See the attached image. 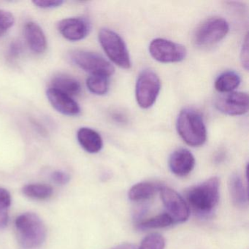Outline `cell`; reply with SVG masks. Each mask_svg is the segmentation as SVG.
I'll list each match as a JSON object with an SVG mask.
<instances>
[{"instance_id":"2e32d148","label":"cell","mask_w":249,"mask_h":249,"mask_svg":"<svg viewBox=\"0 0 249 249\" xmlns=\"http://www.w3.org/2000/svg\"><path fill=\"white\" fill-rule=\"evenodd\" d=\"M229 192L233 205L237 208H244L248 205V190L241 178L233 173L229 179Z\"/></svg>"},{"instance_id":"cb8c5ba5","label":"cell","mask_w":249,"mask_h":249,"mask_svg":"<svg viewBox=\"0 0 249 249\" xmlns=\"http://www.w3.org/2000/svg\"><path fill=\"white\" fill-rule=\"evenodd\" d=\"M165 240L160 234H149L145 237L138 249H164Z\"/></svg>"},{"instance_id":"5b68a950","label":"cell","mask_w":249,"mask_h":249,"mask_svg":"<svg viewBox=\"0 0 249 249\" xmlns=\"http://www.w3.org/2000/svg\"><path fill=\"white\" fill-rule=\"evenodd\" d=\"M69 59L74 65L91 75L110 77L114 73L113 65L103 56L94 52L75 50L70 53Z\"/></svg>"},{"instance_id":"5bb4252c","label":"cell","mask_w":249,"mask_h":249,"mask_svg":"<svg viewBox=\"0 0 249 249\" xmlns=\"http://www.w3.org/2000/svg\"><path fill=\"white\" fill-rule=\"evenodd\" d=\"M24 33L30 49L37 54L44 53L47 49V40L41 27L36 22L30 21L24 26Z\"/></svg>"},{"instance_id":"7c38bea8","label":"cell","mask_w":249,"mask_h":249,"mask_svg":"<svg viewBox=\"0 0 249 249\" xmlns=\"http://www.w3.org/2000/svg\"><path fill=\"white\" fill-rule=\"evenodd\" d=\"M46 95L52 107L59 113L68 116H78L81 113L79 105L68 94L55 89L49 88Z\"/></svg>"},{"instance_id":"8fae6325","label":"cell","mask_w":249,"mask_h":249,"mask_svg":"<svg viewBox=\"0 0 249 249\" xmlns=\"http://www.w3.org/2000/svg\"><path fill=\"white\" fill-rule=\"evenodd\" d=\"M60 34L70 41H79L85 38L90 31V24L85 18H68L57 24Z\"/></svg>"},{"instance_id":"44dd1931","label":"cell","mask_w":249,"mask_h":249,"mask_svg":"<svg viewBox=\"0 0 249 249\" xmlns=\"http://www.w3.org/2000/svg\"><path fill=\"white\" fill-rule=\"evenodd\" d=\"M88 89L97 95H104L108 91L109 83L107 77L91 75L87 80Z\"/></svg>"},{"instance_id":"d4e9b609","label":"cell","mask_w":249,"mask_h":249,"mask_svg":"<svg viewBox=\"0 0 249 249\" xmlns=\"http://www.w3.org/2000/svg\"><path fill=\"white\" fill-rule=\"evenodd\" d=\"M15 23V18L11 13L0 9V37L4 36Z\"/></svg>"},{"instance_id":"ba28073f","label":"cell","mask_w":249,"mask_h":249,"mask_svg":"<svg viewBox=\"0 0 249 249\" xmlns=\"http://www.w3.org/2000/svg\"><path fill=\"white\" fill-rule=\"evenodd\" d=\"M149 52L154 59L162 63L181 62L187 53L184 46L162 38L154 39L151 41Z\"/></svg>"},{"instance_id":"e0dca14e","label":"cell","mask_w":249,"mask_h":249,"mask_svg":"<svg viewBox=\"0 0 249 249\" xmlns=\"http://www.w3.org/2000/svg\"><path fill=\"white\" fill-rule=\"evenodd\" d=\"M50 88L59 90L71 97L78 95L81 91L79 81L71 75L59 74L53 77L51 82Z\"/></svg>"},{"instance_id":"9a60e30c","label":"cell","mask_w":249,"mask_h":249,"mask_svg":"<svg viewBox=\"0 0 249 249\" xmlns=\"http://www.w3.org/2000/svg\"><path fill=\"white\" fill-rule=\"evenodd\" d=\"M78 142L83 148L90 154H96L101 151L103 139L97 131L88 127L79 129L77 133Z\"/></svg>"},{"instance_id":"52a82bcc","label":"cell","mask_w":249,"mask_h":249,"mask_svg":"<svg viewBox=\"0 0 249 249\" xmlns=\"http://www.w3.org/2000/svg\"><path fill=\"white\" fill-rule=\"evenodd\" d=\"M161 89V81L158 75L151 70L142 71L136 84V100L140 107L147 109L155 103Z\"/></svg>"},{"instance_id":"277c9868","label":"cell","mask_w":249,"mask_h":249,"mask_svg":"<svg viewBox=\"0 0 249 249\" xmlns=\"http://www.w3.org/2000/svg\"><path fill=\"white\" fill-rule=\"evenodd\" d=\"M99 40L109 59L120 68H131L130 56L123 39L109 29L103 28L99 33Z\"/></svg>"},{"instance_id":"8992f818","label":"cell","mask_w":249,"mask_h":249,"mask_svg":"<svg viewBox=\"0 0 249 249\" xmlns=\"http://www.w3.org/2000/svg\"><path fill=\"white\" fill-rule=\"evenodd\" d=\"M229 30L228 23L224 18H209L196 28L194 34V42L199 47L213 46L226 37Z\"/></svg>"},{"instance_id":"3957f363","label":"cell","mask_w":249,"mask_h":249,"mask_svg":"<svg viewBox=\"0 0 249 249\" xmlns=\"http://www.w3.org/2000/svg\"><path fill=\"white\" fill-rule=\"evenodd\" d=\"M176 129L187 145L199 147L207 140V130L202 115L192 108L181 110L176 122Z\"/></svg>"},{"instance_id":"ac0fdd59","label":"cell","mask_w":249,"mask_h":249,"mask_svg":"<svg viewBox=\"0 0 249 249\" xmlns=\"http://www.w3.org/2000/svg\"><path fill=\"white\" fill-rule=\"evenodd\" d=\"M160 183L155 182H141L134 185L129 192V198L132 201H142L152 197L161 188Z\"/></svg>"},{"instance_id":"484cf974","label":"cell","mask_w":249,"mask_h":249,"mask_svg":"<svg viewBox=\"0 0 249 249\" xmlns=\"http://www.w3.org/2000/svg\"><path fill=\"white\" fill-rule=\"evenodd\" d=\"M35 5L43 9H52L58 8L63 4L62 0H35L33 1Z\"/></svg>"},{"instance_id":"f546056e","label":"cell","mask_w":249,"mask_h":249,"mask_svg":"<svg viewBox=\"0 0 249 249\" xmlns=\"http://www.w3.org/2000/svg\"><path fill=\"white\" fill-rule=\"evenodd\" d=\"M111 249H137L136 246L131 243H123Z\"/></svg>"},{"instance_id":"d6986e66","label":"cell","mask_w":249,"mask_h":249,"mask_svg":"<svg viewBox=\"0 0 249 249\" xmlns=\"http://www.w3.org/2000/svg\"><path fill=\"white\" fill-rule=\"evenodd\" d=\"M240 77L234 71L223 72L215 81V88L221 93H230L234 91L240 85Z\"/></svg>"},{"instance_id":"603a6c76","label":"cell","mask_w":249,"mask_h":249,"mask_svg":"<svg viewBox=\"0 0 249 249\" xmlns=\"http://www.w3.org/2000/svg\"><path fill=\"white\" fill-rule=\"evenodd\" d=\"M11 195L7 189L0 188V228H5L9 219Z\"/></svg>"},{"instance_id":"7a4b0ae2","label":"cell","mask_w":249,"mask_h":249,"mask_svg":"<svg viewBox=\"0 0 249 249\" xmlns=\"http://www.w3.org/2000/svg\"><path fill=\"white\" fill-rule=\"evenodd\" d=\"M17 238L24 249H36L44 243L47 229L43 220L34 213L21 214L15 221Z\"/></svg>"},{"instance_id":"6da1fadb","label":"cell","mask_w":249,"mask_h":249,"mask_svg":"<svg viewBox=\"0 0 249 249\" xmlns=\"http://www.w3.org/2000/svg\"><path fill=\"white\" fill-rule=\"evenodd\" d=\"M189 207L199 216L207 217L213 213L219 200V180L213 177L200 184L192 186L186 192Z\"/></svg>"},{"instance_id":"7402d4cb","label":"cell","mask_w":249,"mask_h":249,"mask_svg":"<svg viewBox=\"0 0 249 249\" xmlns=\"http://www.w3.org/2000/svg\"><path fill=\"white\" fill-rule=\"evenodd\" d=\"M173 224H174L173 218L167 213H166L160 214L142 221L139 224V227L142 230L165 228V227H170Z\"/></svg>"},{"instance_id":"9c48e42d","label":"cell","mask_w":249,"mask_h":249,"mask_svg":"<svg viewBox=\"0 0 249 249\" xmlns=\"http://www.w3.org/2000/svg\"><path fill=\"white\" fill-rule=\"evenodd\" d=\"M161 197L163 204L167 210V213L173 218L174 223L185 222L190 214L189 205L186 201L173 189L162 186Z\"/></svg>"},{"instance_id":"4316f807","label":"cell","mask_w":249,"mask_h":249,"mask_svg":"<svg viewBox=\"0 0 249 249\" xmlns=\"http://www.w3.org/2000/svg\"><path fill=\"white\" fill-rule=\"evenodd\" d=\"M52 178L57 184L65 185L69 183L71 180V176L65 172L57 170L52 173Z\"/></svg>"},{"instance_id":"4fadbf2b","label":"cell","mask_w":249,"mask_h":249,"mask_svg":"<svg viewBox=\"0 0 249 249\" xmlns=\"http://www.w3.org/2000/svg\"><path fill=\"white\" fill-rule=\"evenodd\" d=\"M169 166L172 173L179 177H184L193 170L195 159L193 154L185 148H179L170 156Z\"/></svg>"},{"instance_id":"ffe728a7","label":"cell","mask_w":249,"mask_h":249,"mask_svg":"<svg viewBox=\"0 0 249 249\" xmlns=\"http://www.w3.org/2000/svg\"><path fill=\"white\" fill-rule=\"evenodd\" d=\"M22 192L27 197L33 199H49L53 195V188L44 183H31L23 187Z\"/></svg>"},{"instance_id":"f1b7e54d","label":"cell","mask_w":249,"mask_h":249,"mask_svg":"<svg viewBox=\"0 0 249 249\" xmlns=\"http://www.w3.org/2000/svg\"><path fill=\"white\" fill-rule=\"evenodd\" d=\"M22 51V46L20 42L14 41L10 46L8 56L11 59L18 57Z\"/></svg>"},{"instance_id":"83f0119b","label":"cell","mask_w":249,"mask_h":249,"mask_svg":"<svg viewBox=\"0 0 249 249\" xmlns=\"http://www.w3.org/2000/svg\"><path fill=\"white\" fill-rule=\"evenodd\" d=\"M240 60H241L243 68L248 71L249 70V39H248V36H246V40L242 46Z\"/></svg>"},{"instance_id":"30bf717a","label":"cell","mask_w":249,"mask_h":249,"mask_svg":"<svg viewBox=\"0 0 249 249\" xmlns=\"http://www.w3.org/2000/svg\"><path fill=\"white\" fill-rule=\"evenodd\" d=\"M215 107L230 116H241L249 110V95L241 91H231L219 96L215 100Z\"/></svg>"}]
</instances>
